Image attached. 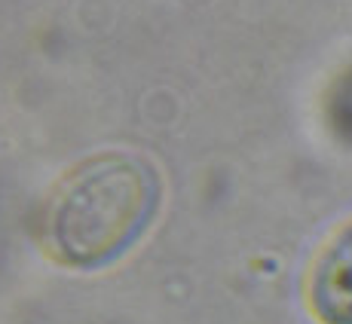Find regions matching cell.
Listing matches in <instances>:
<instances>
[{"mask_svg":"<svg viewBox=\"0 0 352 324\" xmlns=\"http://www.w3.org/2000/svg\"><path fill=\"white\" fill-rule=\"evenodd\" d=\"M307 303L322 324H352V220L331 235L316 257Z\"/></svg>","mask_w":352,"mask_h":324,"instance_id":"2","label":"cell"},{"mask_svg":"<svg viewBox=\"0 0 352 324\" xmlns=\"http://www.w3.org/2000/svg\"><path fill=\"white\" fill-rule=\"evenodd\" d=\"M160 202L157 172L132 153H101L65 174L46 208L56 257L92 269L123 254L151 224Z\"/></svg>","mask_w":352,"mask_h":324,"instance_id":"1","label":"cell"}]
</instances>
